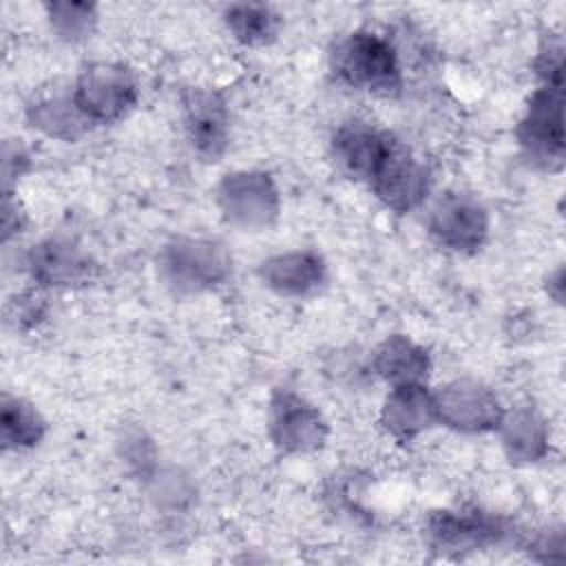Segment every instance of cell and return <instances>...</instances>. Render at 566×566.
<instances>
[{"instance_id":"6da1fadb","label":"cell","mask_w":566,"mask_h":566,"mask_svg":"<svg viewBox=\"0 0 566 566\" xmlns=\"http://www.w3.org/2000/svg\"><path fill=\"white\" fill-rule=\"evenodd\" d=\"M336 75L349 86L391 95L400 88V66L391 42L374 31H356L332 53Z\"/></svg>"},{"instance_id":"7a4b0ae2","label":"cell","mask_w":566,"mask_h":566,"mask_svg":"<svg viewBox=\"0 0 566 566\" xmlns=\"http://www.w3.org/2000/svg\"><path fill=\"white\" fill-rule=\"evenodd\" d=\"M71 97L91 124H108L133 108L137 84L124 64L97 62L80 73Z\"/></svg>"},{"instance_id":"3957f363","label":"cell","mask_w":566,"mask_h":566,"mask_svg":"<svg viewBox=\"0 0 566 566\" xmlns=\"http://www.w3.org/2000/svg\"><path fill=\"white\" fill-rule=\"evenodd\" d=\"M369 188L391 210L407 212L416 208L429 190L427 168L411 155V150L400 139L391 135L387 153L376 175L371 177Z\"/></svg>"},{"instance_id":"277c9868","label":"cell","mask_w":566,"mask_h":566,"mask_svg":"<svg viewBox=\"0 0 566 566\" xmlns=\"http://www.w3.org/2000/svg\"><path fill=\"white\" fill-rule=\"evenodd\" d=\"M429 232L449 250H478L489 232L486 210L471 195H444L429 214Z\"/></svg>"},{"instance_id":"5b68a950","label":"cell","mask_w":566,"mask_h":566,"mask_svg":"<svg viewBox=\"0 0 566 566\" xmlns=\"http://www.w3.org/2000/svg\"><path fill=\"white\" fill-rule=\"evenodd\" d=\"M436 418L462 431L493 429L502 420L497 398L482 385L455 380L433 394Z\"/></svg>"},{"instance_id":"8992f818","label":"cell","mask_w":566,"mask_h":566,"mask_svg":"<svg viewBox=\"0 0 566 566\" xmlns=\"http://www.w3.org/2000/svg\"><path fill=\"white\" fill-rule=\"evenodd\" d=\"M520 142L535 159H562V84H546L539 88L520 124Z\"/></svg>"},{"instance_id":"52a82bcc","label":"cell","mask_w":566,"mask_h":566,"mask_svg":"<svg viewBox=\"0 0 566 566\" xmlns=\"http://www.w3.org/2000/svg\"><path fill=\"white\" fill-rule=\"evenodd\" d=\"M228 265L223 248L212 241L179 239L166 250V272L179 287H210L226 279Z\"/></svg>"},{"instance_id":"ba28073f","label":"cell","mask_w":566,"mask_h":566,"mask_svg":"<svg viewBox=\"0 0 566 566\" xmlns=\"http://www.w3.org/2000/svg\"><path fill=\"white\" fill-rule=\"evenodd\" d=\"M226 217L245 228L265 226L276 214V190L268 175L237 172L228 175L219 188Z\"/></svg>"},{"instance_id":"9c48e42d","label":"cell","mask_w":566,"mask_h":566,"mask_svg":"<svg viewBox=\"0 0 566 566\" xmlns=\"http://www.w3.org/2000/svg\"><path fill=\"white\" fill-rule=\"evenodd\" d=\"M389 142V133L376 130L360 122H349L336 130L332 146L338 166L349 177L369 184L387 153Z\"/></svg>"},{"instance_id":"30bf717a","label":"cell","mask_w":566,"mask_h":566,"mask_svg":"<svg viewBox=\"0 0 566 566\" xmlns=\"http://www.w3.org/2000/svg\"><path fill=\"white\" fill-rule=\"evenodd\" d=\"M184 119L192 148L208 161H214L228 144V115L219 95L192 91L184 99Z\"/></svg>"},{"instance_id":"8fae6325","label":"cell","mask_w":566,"mask_h":566,"mask_svg":"<svg viewBox=\"0 0 566 566\" xmlns=\"http://www.w3.org/2000/svg\"><path fill=\"white\" fill-rule=\"evenodd\" d=\"M274 440L285 451H310L323 444L325 424L310 405L294 394H281L272 405Z\"/></svg>"},{"instance_id":"7c38bea8","label":"cell","mask_w":566,"mask_h":566,"mask_svg":"<svg viewBox=\"0 0 566 566\" xmlns=\"http://www.w3.org/2000/svg\"><path fill=\"white\" fill-rule=\"evenodd\" d=\"M433 420H438L433 394H429L422 382L396 385L385 400L382 422L398 438H413Z\"/></svg>"},{"instance_id":"4fadbf2b","label":"cell","mask_w":566,"mask_h":566,"mask_svg":"<svg viewBox=\"0 0 566 566\" xmlns=\"http://www.w3.org/2000/svg\"><path fill=\"white\" fill-rule=\"evenodd\" d=\"M29 268L33 279L44 285H73L86 281L91 274L88 259L71 243L57 239L33 245Z\"/></svg>"},{"instance_id":"5bb4252c","label":"cell","mask_w":566,"mask_h":566,"mask_svg":"<svg viewBox=\"0 0 566 566\" xmlns=\"http://www.w3.org/2000/svg\"><path fill=\"white\" fill-rule=\"evenodd\" d=\"M261 274L279 294L303 296L323 283L325 268L323 261L310 252H290L265 261Z\"/></svg>"},{"instance_id":"9a60e30c","label":"cell","mask_w":566,"mask_h":566,"mask_svg":"<svg viewBox=\"0 0 566 566\" xmlns=\"http://www.w3.org/2000/svg\"><path fill=\"white\" fill-rule=\"evenodd\" d=\"M376 369L382 378L396 385L420 382L427 376V354L402 336L385 340L376 352Z\"/></svg>"},{"instance_id":"2e32d148","label":"cell","mask_w":566,"mask_h":566,"mask_svg":"<svg viewBox=\"0 0 566 566\" xmlns=\"http://www.w3.org/2000/svg\"><path fill=\"white\" fill-rule=\"evenodd\" d=\"M500 528L493 520L482 513H440L431 520V535L433 539L447 548H464L473 544H482L486 539L497 537Z\"/></svg>"},{"instance_id":"e0dca14e","label":"cell","mask_w":566,"mask_h":566,"mask_svg":"<svg viewBox=\"0 0 566 566\" xmlns=\"http://www.w3.org/2000/svg\"><path fill=\"white\" fill-rule=\"evenodd\" d=\"M0 429H2V444L9 449H24L33 447L44 436V420L33 409V405L24 402L22 398L2 396L0 407Z\"/></svg>"},{"instance_id":"ac0fdd59","label":"cell","mask_w":566,"mask_h":566,"mask_svg":"<svg viewBox=\"0 0 566 566\" xmlns=\"http://www.w3.org/2000/svg\"><path fill=\"white\" fill-rule=\"evenodd\" d=\"M228 29L243 44H265L276 35L279 18L265 4H234L226 11Z\"/></svg>"},{"instance_id":"d6986e66","label":"cell","mask_w":566,"mask_h":566,"mask_svg":"<svg viewBox=\"0 0 566 566\" xmlns=\"http://www.w3.org/2000/svg\"><path fill=\"white\" fill-rule=\"evenodd\" d=\"M31 122L33 126L42 128L49 135L73 139L77 137L86 124H91L82 111L75 106L73 97L69 99H46L31 108Z\"/></svg>"},{"instance_id":"ffe728a7","label":"cell","mask_w":566,"mask_h":566,"mask_svg":"<svg viewBox=\"0 0 566 566\" xmlns=\"http://www.w3.org/2000/svg\"><path fill=\"white\" fill-rule=\"evenodd\" d=\"M500 424H504V442L509 447L511 458L533 460L535 455H539L544 436H542V422L533 413L517 411L506 420L502 416Z\"/></svg>"},{"instance_id":"44dd1931","label":"cell","mask_w":566,"mask_h":566,"mask_svg":"<svg viewBox=\"0 0 566 566\" xmlns=\"http://www.w3.org/2000/svg\"><path fill=\"white\" fill-rule=\"evenodd\" d=\"M53 29L64 40H84L95 24V7L80 2H53L46 7Z\"/></svg>"}]
</instances>
